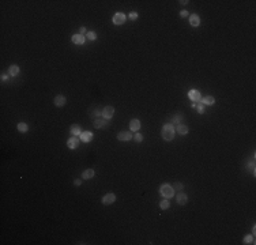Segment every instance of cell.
<instances>
[{
  "mask_svg": "<svg viewBox=\"0 0 256 245\" xmlns=\"http://www.w3.org/2000/svg\"><path fill=\"white\" fill-rule=\"evenodd\" d=\"M161 135H162L164 140H166V142H170V140H173L174 135H176V129H174L173 124H165L164 127H162V132H161Z\"/></svg>",
  "mask_w": 256,
  "mask_h": 245,
  "instance_id": "obj_1",
  "label": "cell"
},
{
  "mask_svg": "<svg viewBox=\"0 0 256 245\" xmlns=\"http://www.w3.org/2000/svg\"><path fill=\"white\" fill-rule=\"evenodd\" d=\"M160 193L165 199H170V198L174 196V188L170 184H162L160 187Z\"/></svg>",
  "mask_w": 256,
  "mask_h": 245,
  "instance_id": "obj_2",
  "label": "cell"
},
{
  "mask_svg": "<svg viewBox=\"0 0 256 245\" xmlns=\"http://www.w3.org/2000/svg\"><path fill=\"white\" fill-rule=\"evenodd\" d=\"M112 21H113L114 25L120 26L127 21V17H125V14H123V12H116V14L113 15V19H112Z\"/></svg>",
  "mask_w": 256,
  "mask_h": 245,
  "instance_id": "obj_3",
  "label": "cell"
},
{
  "mask_svg": "<svg viewBox=\"0 0 256 245\" xmlns=\"http://www.w3.org/2000/svg\"><path fill=\"white\" fill-rule=\"evenodd\" d=\"M101 114H102V117L105 119V120H109V119L113 117L114 114V108L113 106H105L102 109V112H101Z\"/></svg>",
  "mask_w": 256,
  "mask_h": 245,
  "instance_id": "obj_4",
  "label": "cell"
},
{
  "mask_svg": "<svg viewBox=\"0 0 256 245\" xmlns=\"http://www.w3.org/2000/svg\"><path fill=\"white\" fill-rule=\"evenodd\" d=\"M114 200H116V195L110 192V193H106V195L102 198V204L108 206V204H112V203H114Z\"/></svg>",
  "mask_w": 256,
  "mask_h": 245,
  "instance_id": "obj_5",
  "label": "cell"
},
{
  "mask_svg": "<svg viewBox=\"0 0 256 245\" xmlns=\"http://www.w3.org/2000/svg\"><path fill=\"white\" fill-rule=\"evenodd\" d=\"M79 140H81V139H78L76 136H72V138H70V139H68V142H67L68 149H71V150L78 149V146H79Z\"/></svg>",
  "mask_w": 256,
  "mask_h": 245,
  "instance_id": "obj_6",
  "label": "cell"
},
{
  "mask_svg": "<svg viewBox=\"0 0 256 245\" xmlns=\"http://www.w3.org/2000/svg\"><path fill=\"white\" fill-rule=\"evenodd\" d=\"M117 139L120 140V142H129L132 139V135L129 134V132H127V131H123V132H120L117 135Z\"/></svg>",
  "mask_w": 256,
  "mask_h": 245,
  "instance_id": "obj_7",
  "label": "cell"
},
{
  "mask_svg": "<svg viewBox=\"0 0 256 245\" xmlns=\"http://www.w3.org/2000/svg\"><path fill=\"white\" fill-rule=\"evenodd\" d=\"M85 36H82V34H74V36L71 37V41L74 44H76V45H83L85 44Z\"/></svg>",
  "mask_w": 256,
  "mask_h": 245,
  "instance_id": "obj_8",
  "label": "cell"
},
{
  "mask_svg": "<svg viewBox=\"0 0 256 245\" xmlns=\"http://www.w3.org/2000/svg\"><path fill=\"white\" fill-rule=\"evenodd\" d=\"M188 97L191 98L192 101H200V100H202V96H200V93L198 91V90H195V89L189 90V91H188Z\"/></svg>",
  "mask_w": 256,
  "mask_h": 245,
  "instance_id": "obj_9",
  "label": "cell"
},
{
  "mask_svg": "<svg viewBox=\"0 0 256 245\" xmlns=\"http://www.w3.org/2000/svg\"><path fill=\"white\" fill-rule=\"evenodd\" d=\"M176 200H177V203L180 206H184V204H187V202H188V196L185 195V193H183V192H180V193H177V196H176Z\"/></svg>",
  "mask_w": 256,
  "mask_h": 245,
  "instance_id": "obj_10",
  "label": "cell"
},
{
  "mask_svg": "<svg viewBox=\"0 0 256 245\" xmlns=\"http://www.w3.org/2000/svg\"><path fill=\"white\" fill-rule=\"evenodd\" d=\"M129 129H131L132 132H138L139 129H140V121H139L138 119L131 120V123H129Z\"/></svg>",
  "mask_w": 256,
  "mask_h": 245,
  "instance_id": "obj_11",
  "label": "cell"
},
{
  "mask_svg": "<svg viewBox=\"0 0 256 245\" xmlns=\"http://www.w3.org/2000/svg\"><path fill=\"white\" fill-rule=\"evenodd\" d=\"M79 139H81L82 142L87 143V142H90V140L93 139V134L90 131H85V132H82V134L79 135Z\"/></svg>",
  "mask_w": 256,
  "mask_h": 245,
  "instance_id": "obj_12",
  "label": "cell"
},
{
  "mask_svg": "<svg viewBox=\"0 0 256 245\" xmlns=\"http://www.w3.org/2000/svg\"><path fill=\"white\" fill-rule=\"evenodd\" d=\"M94 127L98 128V129H102V128L108 127V123L105 119H96L94 120Z\"/></svg>",
  "mask_w": 256,
  "mask_h": 245,
  "instance_id": "obj_13",
  "label": "cell"
},
{
  "mask_svg": "<svg viewBox=\"0 0 256 245\" xmlns=\"http://www.w3.org/2000/svg\"><path fill=\"white\" fill-rule=\"evenodd\" d=\"M96 176V172L93 170V169H86V170L82 172V178L83 180H90V178H93Z\"/></svg>",
  "mask_w": 256,
  "mask_h": 245,
  "instance_id": "obj_14",
  "label": "cell"
},
{
  "mask_svg": "<svg viewBox=\"0 0 256 245\" xmlns=\"http://www.w3.org/2000/svg\"><path fill=\"white\" fill-rule=\"evenodd\" d=\"M53 102H55L56 106H64L65 102H67V100H65V97L64 96H56L55 97V100H53Z\"/></svg>",
  "mask_w": 256,
  "mask_h": 245,
  "instance_id": "obj_15",
  "label": "cell"
},
{
  "mask_svg": "<svg viewBox=\"0 0 256 245\" xmlns=\"http://www.w3.org/2000/svg\"><path fill=\"white\" fill-rule=\"evenodd\" d=\"M189 23H191L192 27H198V26L200 25V18L196 14L191 15V17H189Z\"/></svg>",
  "mask_w": 256,
  "mask_h": 245,
  "instance_id": "obj_16",
  "label": "cell"
},
{
  "mask_svg": "<svg viewBox=\"0 0 256 245\" xmlns=\"http://www.w3.org/2000/svg\"><path fill=\"white\" fill-rule=\"evenodd\" d=\"M174 129H176V132H177L178 135H187L188 134V127L184 124H178Z\"/></svg>",
  "mask_w": 256,
  "mask_h": 245,
  "instance_id": "obj_17",
  "label": "cell"
},
{
  "mask_svg": "<svg viewBox=\"0 0 256 245\" xmlns=\"http://www.w3.org/2000/svg\"><path fill=\"white\" fill-rule=\"evenodd\" d=\"M214 102H215V98H214V97H211V96H207V97H204V98L202 100L203 105H214Z\"/></svg>",
  "mask_w": 256,
  "mask_h": 245,
  "instance_id": "obj_18",
  "label": "cell"
},
{
  "mask_svg": "<svg viewBox=\"0 0 256 245\" xmlns=\"http://www.w3.org/2000/svg\"><path fill=\"white\" fill-rule=\"evenodd\" d=\"M70 132L72 134V136H78L81 135L82 132H81V127L79 125H71V128H70Z\"/></svg>",
  "mask_w": 256,
  "mask_h": 245,
  "instance_id": "obj_19",
  "label": "cell"
},
{
  "mask_svg": "<svg viewBox=\"0 0 256 245\" xmlns=\"http://www.w3.org/2000/svg\"><path fill=\"white\" fill-rule=\"evenodd\" d=\"M19 71H21V70H19L18 65H11V67L8 68V72H10L11 76H17V75L19 74Z\"/></svg>",
  "mask_w": 256,
  "mask_h": 245,
  "instance_id": "obj_20",
  "label": "cell"
},
{
  "mask_svg": "<svg viewBox=\"0 0 256 245\" xmlns=\"http://www.w3.org/2000/svg\"><path fill=\"white\" fill-rule=\"evenodd\" d=\"M170 207V203H169V200L168 199H164V200H161L160 202V208L161 210H168Z\"/></svg>",
  "mask_w": 256,
  "mask_h": 245,
  "instance_id": "obj_21",
  "label": "cell"
},
{
  "mask_svg": "<svg viewBox=\"0 0 256 245\" xmlns=\"http://www.w3.org/2000/svg\"><path fill=\"white\" fill-rule=\"evenodd\" d=\"M17 128H18L19 132H27L29 131V127L26 123H19V124L17 125Z\"/></svg>",
  "mask_w": 256,
  "mask_h": 245,
  "instance_id": "obj_22",
  "label": "cell"
},
{
  "mask_svg": "<svg viewBox=\"0 0 256 245\" xmlns=\"http://www.w3.org/2000/svg\"><path fill=\"white\" fill-rule=\"evenodd\" d=\"M242 242H244L245 245H248V244H255V240H253L252 236H245V237H244V240H242Z\"/></svg>",
  "mask_w": 256,
  "mask_h": 245,
  "instance_id": "obj_23",
  "label": "cell"
},
{
  "mask_svg": "<svg viewBox=\"0 0 256 245\" xmlns=\"http://www.w3.org/2000/svg\"><path fill=\"white\" fill-rule=\"evenodd\" d=\"M196 110H198V113H200V114H203L204 112H206V109H204V105H203L202 102L196 105Z\"/></svg>",
  "mask_w": 256,
  "mask_h": 245,
  "instance_id": "obj_24",
  "label": "cell"
},
{
  "mask_svg": "<svg viewBox=\"0 0 256 245\" xmlns=\"http://www.w3.org/2000/svg\"><path fill=\"white\" fill-rule=\"evenodd\" d=\"M86 37L90 40V41H94V40L97 38V34L94 32H87V34H86Z\"/></svg>",
  "mask_w": 256,
  "mask_h": 245,
  "instance_id": "obj_25",
  "label": "cell"
},
{
  "mask_svg": "<svg viewBox=\"0 0 256 245\" xmlns=\"http://www.w3.org/2000/svg\"><path fill=\"white\" fill-rule=\"evenodd\" d=\"M181 120H183L181 114H174L173 117H172V123H180Z\"/></svg>",
  "mask_w": 256,
  "mask_h": 245,
  "instance_id": "obj_26",
  "label": "cell"
},
{
  "mask_svg": "<svg viewBox=\"0 0 256 245\" xmlns=\"http://www.w3.org/2000/svg\"><path fill=\"white\" fill-rule=\"evenodd\" d=\"M128 18L131 19V21H136V19H138V12H135V11L129 12V14H128Z\"/></svg>",
  "mask_w": 256,
  "mask_h": 245,
  "instance_id": "obj_27",
  "label": "cell"
},
{
  "mask_svg": "<svg viewBox=\"0 0 256 245\" xmlns=\"http://www.w3.org/2000/svg\"><path fill=\"white\" fill-rule=\"evenodd\" d=\"M134 139H135V142H138V143H140L143 140V136H142V134H135L134 135Z\"/></svg>",
  "mask_w": 256,
  "mask_h": 245,
  "instance_id": "obj_28",
  "label": "cell"
},
{
  "mask_svg": "<svg viewBox=\"0 0 256 245\" xmlns=\"http://www.w3.org/2000/svg\"><path fill=\"white\" fill-rule=\"evenodd\" d=\"M172 187H173L174 189H177V191H181V189L184 188V185H183L181 182H176V184H174V185H172Z\"/></svg>",
  "mask_w": 256,
  "mask_h": 245,
  "instance_id": "obj_29",
  "label": "cell"
},
{
  "mask_svg": "<svg viewBox=\"0 0 256 245\" xmlns=\"http://www.w3.org/2000/svg\"><path fill=\"white\" fill-rule=\"evenodd\" d=\"M180 17H181V18H185V17H188V11L183 10L181 12H180Z\"/></svg>",
  "mask_w": 256,
  "mask_h": 245,
  "instance_id": "obj_30",
  "label": "cell"
},
{
  "mask_svg": "<svg viewBox=\"0 0 256 245\" xmlns=\"http://www.w3.org/2000/svg\"><path fill=\"white\" fill-rule=\"evenodd\" d=\"M79 34H82V36L83 34H87V32H86V29L83 27V26L82 27H79Z\"/></svg>",
  "mask_w": 256,
  "mask_h": 245,
  "instance_id": "obj_31",
  "label": "cell"
},
{
  "mask_svg": "<svg viewBox=\"0 0 256 245\" xmlns=\"http://www.w3.org/2000/svg\"><path fill=\"white\" fill-rule=\"evenodd\" d=\"M74 184L76 185V187H79V185L82 184V180H81V178H76V180H75V181H74Z\"/></svg>",
  "mask_w": 256,
  "mask_h": 245,
  "instance_id": "obj_32",
  "label": "cell"
},
{
  "mask_svg": "<svg viewBox=\"0 0 256 245\" xmlns=\"http://www.w3.org/2000/svg\"><path fill=\"white\" fill-rule=\"evenodd\" d=\"M1 80H3V82L8 80V75H6V74H3V75H1Z\"/></svg>",
  "mask_w": 256,
  "mask_h": 245,
  "instance_id": "obj_33",
  "label": "cell"
},
{
  "mask_svg": "<svg viewBox=\"0 0 256 245\" xmlns=\"http://www.w3.org/2000/svg\"><path fill=\"white\" fill-rule=\"evenodd\" d=\"M180 3H181V4H188V1H187V0H181Z\"/></svg>",
  "mask_w": 256,
  "mask_h": 245,
  "instance_id": "obj_34",
  "label": "cell"
}]
</instances>
